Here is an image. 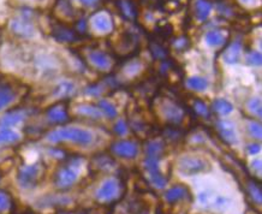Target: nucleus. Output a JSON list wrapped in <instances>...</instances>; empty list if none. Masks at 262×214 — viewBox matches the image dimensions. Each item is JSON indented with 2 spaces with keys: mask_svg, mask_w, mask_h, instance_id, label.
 I'll return each instance as SVG.
<instances>
[{
  "mask_svg": "<svg viewBox=\"0 0 262 214\" xmlns=\"http://www.w3.org/2000/svg\"><path fill=\"white\" fill-rule=\"evenodd\" d=\"M47 140L53 143L63 142V141H70V142L81 144V146H88V144H91L93 141V134L91 131L82 129V127L67 126L48 133Z\"/></svg>",
  "mask_w": 262,
  "mask_h": 214,
  "instance_id": "nucleus-1",
  "label": "nucleus"
},
{
  "mask_svg": "<svg viewBox=\"0 0 262 214\" xmlns=\"http://www.w3.org/2000/svg\"><path fill=\"white\" fill-rule=\"evenodd\" d=\"M82 163L81 157H72L60 165L54 174V184L59 189H69L77 182Z\"/></svg>",
  "mask_w": 262,
  "mask_h": 214,
  "instance_id": "nucleus-2",
  "label": "nucleus"
},
{
  "mask_svg": "<svg viewBox=\"0 0 262 214\" xmlns=\"http://www.w3.org/2000/svg\"><path fill=\"white\" fill-rule=\"evenodd\" d=\"M125 196V183L120 178H108L96 191L95 198L102 205H115Z\"/></svg>",
  "mask_w": 262,
  "mask_h": 214,
  "instance_id": "nucleus-3",
  "label": "nucleus"
},
{
  "mask_svg": "<svg viewBox=\"0 0 262 214\" xmlns=\"http://www.w3.org/2000/svg\"><path fill=\"white\" fill-rule=\"evenodd\" d=\"M45 172H46V168L41 161L30 165H23L19 167L17 179L23 189H33L42 181Z\"/></svg>",
  "mask_w": 262,
  "mask_h": 214,
  "instance_id": "nucleus-4",
  "label": "nucleus"
},
{
  "mask_svg": "<svg viewBox=\"0 0 262 214\" xmlns=\"http://www.w3.org/2000/svg\"><path fill=\"white\" fill-rule=\"evenodd\" d=\"M178 170L185 176L211 171V164L207 159L198 155H184L178 160Z\"/></svg>",
  "mask_w": 262,
  "mask_h": 214,
  "instance_id": "nucleus-5",
  "label": "nucleus"
},
{
  "mask_svg": "<svg viewBox=\"0 0 262 214\" xmlns=\"http://www.w3.org/2000/svg\"><path fill=\"white\" fill-rule=\"evenodd\" d=\"M160 157L146 155V159H144L143 161L144 168H146L148 177H149L150 184L155 186L157 189H164L168 182V178L165 177L163 172L160 171Z\"/></svg>",
  "mask_w": 262,
  "mask_h": 214,
  "instance_id": "nucleus-6",
  "label": "nucleus"
},
{
  "mask_svg": "<svg viewBox=\"0 0 262 214\" xmlns=\"http://www.w3.org/2000/svg\"><path fill=\"white\" fill-rule=\"evenodd\" d=\"M18 88L10 78L0 77V111L9 107L17 99Z\"/></svg>",
  "mask_w": 262,
  "mask_h": 214,
  "instance_id": "nucleus-7",
  "label": "nucleus"
},
{
  "mask_svg": "<svg viewBox=\"0 0 262 214\" xmlns=\"http://www.w3.org/2000/svg\"><path fill=\"white\" fill-rule=\"evenodd\" d=\"M199 201L203 207H206V208L216 209V210L226 209L231 203L229 199L225 198V196L216 194V192L213 190H206V191L200 192Z\"/></svg>",
  "mask_w": 262,
  "mask_h": 214,
  "instance_id": "nucleus-8",
  "label": "nucleus"
},
{
  "mask_svg": "<svg viewBox=\"0 0 262 214\" xmlns=\"http://www.w3.org/2000/svg\"><path fill=\"white\" fill-rule=\"evenodd\" d=\"M10 29L17 36L24 37V39H30L35 35V27L28 16H20L13 18L10 22Z\"/></svg>",
  "mask_w": 262,
  "mask_h": 214,
  "instance_id": "nucleus-9",
  "label": "nucleus"
},
{
  "mask_svg": "<svg viewBox=\"0 0 262 214\" xmlns=\"http://www.w3.org/2000/svg\"><path fill=\"white\" fill-rule=\"evenodd\" d=\"M161 110H163V115L170 125H179L184 120L185 113L177 101L166 100L161 103Z\"/></svg>",
  "mask_w": 262,
  "mask_h": 214,
  "instance_id": "nucleus-10",
  "label": "nucleus"
},
{
  "mask_svg": "<svg viewBox=\"0 0 262 214\" xmlns=\"http://www.w3.org/2000/svg\"><path fill=\"white\" fill-rule=\"evenodd\" d=\"M46 116L51 123L54 124H64L70 120L68 111V102L61 100L54 105L50 106L46 111Z\"/></svg>",
  "mask_w": 262,
  "mask_h": 214,
  "instance_id": "nucleus-11",
  "label": "nucleus"
},
{
  "mask_svg": "<svg viewBox=\"0 0 262 214\" xmlns=\"http://www.w3.org/2000/svg\"><path fill=\"white\" fill-rule=\"evenodd\" d=\"M150 205L147 200L140 196L127 199V201L123 205L122 214H149Z\"/></svg>",
  "mask_w": 262,
  "mask_h": 214,
  "instance_id": "nucleus-12",
  "label": "nucleus"
},
{
  "mask_svg": "<svg viewBox=\"0 0 262 214\" xmlns=\"http://www.w3.org/2000/svg\"><path fill=\"white\" fill-rule=\"evenodd\" d=\"M111 152L117 157L134 159L139 154V147L133 141H117V142L112 143Z\"/></svg>",
  "mask_w": 262,
  "mask_h": 214,
  "instance_id": "nucleus-13",
  "label": "nucleus"
},
{
  "mask_svg": "<svg viewBox=\"0 0 262 214\" xmlns=\"http://www.w3.org/2000/svg\"><path fill=\"white\" fill-rule=\"evenodd\" d=\"M92 28L100 34L110 33L113 29V20L106 12H96L91 18Z\"/></svg>",
  "mask_w": 262,
  "mask_h": 214,
  "instance_id": "nucleus-14",
  "label": "nucleus"
},
{
  "mask_svg": "<svg viewBox=\"0 0 262 214\" xmlns=\"http://www.w3.org/2000/svg\"><path fill=\"white\" fill-rule=\"evenodd\" d=\"M88 60L98 70L108 71L112 68V59L105 52L94 50L88 53Z\"/></svg>",
  "mask_w": 262,
  "mask_h": 214,
  "instance_id": "nucleus-15",
  "label": "nucleus"
},
{
  "mask_svg": "<svg viewBox=\"0 0 262 214\" xmlns=\"http://www.w3.org/2000/svg\"><path fill=\"white\" fill-rule=\"evenodd\" d=\"M91 165L95 171L105 172V171H111L112 168H115L116 161L110 154L100 153L93 157Z\"/></svg>",
  "mask_w": 262,
  "mask_h": 214,
  "instance_id": "nucleus-16",
  "label": "nucleus"
},
{
  "mask_svg": "<svg viewBox=\"0 0 262 214\" xmlns=\"http://www.w3.org/2000/svg\"><path fill=\"white\" fill-rule=\"evenodd\" d=\"M165 199H166L167 202L174 203L178 201H182V200H191V194L190 190L184 185H174L172 188L168 189V190L165 192Z\"/></svg>",
  "mask_w": 262,
  "mask_h": 214,
  "instance_id": "nucleus-17",
  "label": "nucleus"
},
{
  "mask_svg": "<svg viewBox=\"0 0 262 214\" xmlns=\"http://www.w3.org/2000/svg\"><path fill=\"white\" fill-rule=\"evenodd\" d=\"M242 42H241V41H234V42L231 44L230 46L224 51L223 60L225 61L226 64L230 65L238 63L241 59V54H242Z\"/></svg>",
  "mask_w": 262,
  "mask_h": 214,
  "instance_id": "nucleus-18",
  "label": "nucleus"
},
{
  "mask_svg": "<svg viewBox=\"0 0 262 214\" xmlns=\"http://www.w3.org/2000/svg\"><path fill=\"white\" fill-rule=\"evenodd\" d=\"M216 126H218L220 136L223 137V140L225 141L226 143L233 144L237 142L236 129H234L232 123L229 122V120H220V122L216 124Z\"/></svg>",
  "mask_w": 262,
  "mask_h": 214,
  "instance_id": "nucleus-19",
  "label": "nucleus"
},
{
  "mask_svg": "<svg viewBox=\"0 0 262 214\" xmlns=\"http://www.w3.org/2000/svg\"><path fill=\"white\" fill-rule=\"evenodd\" d=\"M226 40H227L226 33L220 29L209 30V32H207L205 35L206 44L208 45L209 47H213V48H219L224 46L226 42Z\"/></svg>",
  "mask_w": 262,
  "mask_h": 214,
  "instance_id": "nucleus-20",
  "label": "nucleus"
},
{
  "mask_svg": "<svg viewBox=\"0 0 262 214\" xmlns=\"http://www.w3.org/2000/svg\"><path fill=\"white\" fill-rule=\"evenodd\" d=\"M24 118H26V112H24L23 110H12V111L6 113V115L0 119V126H2L3 129H6V127L10 126H15L17 124L22 122Z\"/></svg>",
  "mask_w": 262,
  "mask_h": 214,
  "instance_id": "nucleus-21",
  "label": "nucleus"
},
{
  "mask_svg": "<svg viewBox=\"0 0 262 214\" xmlns=\"http://www.w3.org/2000/svg\"><path fill=\"white\" fill-rule=\"evenodd\" d=\"M71 201L70 198L64 195H47L40 200L41 207H61L69 205Z\"/></svg>",
  "mask_w": 262,
  "mask_h": 214,
  "instance_id": "nucleus-22",
  "label": "nucleus"
},
{
  "mask_svg": "<svg viewBox=\"0 0 262 214\" xmlns=\"http://www.w3.org/2000/svg\"><path fill=\"white\" fill-rule=\"evenodd\" d=\"M212 12V4L208 0H195V16L200 22H205Z\"/></svg>",
  "mask_w": 262,
  "mask_h": 214,
  "instance_id": "nucleus-23",
  "label": "nucleus"
},
{
  "mask_svg": "<svg viewBox=\"0 0 262 214\" xmlns=\"http://www.w3.org/2000/svg\"><path fill=\"white\" fill-rule=\"evenodd\" d=\"M53 36L60 42H74L76 41V34L74 30L63 26H57L53 28Z\"/></svg>",
  "mask_w": 262,
  "mask_h": 214,
  "instance_id": "nucleus-24",
  "label": "nucleus"
},
{
  "mask_svg": "<svg viewBox=\"0 0 262 214\" xmlns=\"http://www.w3.org/2000/svg\"><path fill=\"white\" fill-rule=\"evenodd\" d=\"M165 152V143L160 140L148 141L146 146V155H153V157L163 158Z\"/></svg>",
  "mask_w": 262,
  "mask_h": 214,
  "instance_id": "nucleus-25",
  "label": "nucleus"
},
{
  "mask_svg": "<svg viewBox=\"0 0 262 214\" xmlns=\"http://www.w3.org/2000/svg\"><path fill=\"white\" fill-rule=\"evenodd\" d=\"M213 111H214L216 115L227 116L233 111V106L232 103L229 102L225 99H216L214 100V102H213Z\"/></svg>",
  "mask_w": 262,
  "mask_h": 214,
  "instance_id": "nucleus-26",
  "label": "nucleus"
},
{
  "mask_svg": "<svg viewBox=\"0 0 262 214\" xmlns=\"http://www.w3.org/2000/svg\"><path fill=\"white\" fill-rule=\"evenodd\" d=\"M13 200L9 192L0 190V214H9L13 210Z\"/></svg>",
  "mask_w": 262,
  "mask_h": 214,
  "instance_id": "nucleus-27",
  "label": "nucleus"
},
{
  "mask_svg": "<svg viewBox=\"0 0 262 214\" xmlns=\"http://www.w3.org/2000/svg\"><path fill=\"white\" fill-rule=\"evenodd\" d=\"M75 92V85L71 83V82L64 81L59 83L54 89V95L58 96V98H67V96H70L72 93Z\"/></svg>",
  "mask_w": 262,
  "mask_h": 214,
  "instance_id": "nucleus-28",
  "label": "nucleus"
},
{
  "mask_svg": "<svg viewBox=\"0 0 262 214\" xmlns=\"http://www.w3.org/2000/svg\"><path fill=\"white\" fill-rule=\"evenodd\" d=\"M77 113L81 116L88 117V118H94V119L101 118V112H100V110L98 109V107H94L91 105L78 106Z\"/></svg>",
  "mask_w": 262,
  "mask_h": 214,
  "instance_id": "nucleus-29",
  "label": "nucleus"
},
{
  "mask_svg": "<svg viewBox=\"0 0 262 214\" xmlns=\"http://www.w3.org/2000/svg\"><path fill=\"white\" fill-rule=\"evenodd\" d=\"M99 110H101L103 115H106L108 118H116L117 115H118V111H117L116 106L113 105L111 101L106 99H101L99 101Z\"/></svg>",
  "mask_w": 262,
  "mask_h": 214,
  "instance_id": "nucleus-30",
  "label": "nucleus"
},
{
  "mask_svg": "<svg viewBox=\"0 0 262 214\" xmlns=\"http://www.w3.org/2000/svg\"><path fill=\"white\" fill-rule=\"evenodd\" d=\"M187 83L189 85V88H191L192 91H196V92H203L207 87H208V82H207V79L203 77H199V76L190 77L188 79Z\"/></svg>",
  "mask_w": 262,
  "mask_h": 214,
  "instance_id": "nucleus-31",
  "label": "nucleus"
},
{
  "mask_svg": "<svg viewBox=\"0 0 262 214\" xmlns=\"http://www.w3.org/2000/svg\"><path fill=\"white\" fill-rule=\"evenodd\" d=\"M19 140V135L9 127L0 130V143H15Z\"/></svg>",
  "mask_w": 262,
  "mask_h": 214,
  "instance_id": "nucleus-32",
  "label": "nucleus"
},
{
  "mask_svg": "<svg viewBox=\"0 0 262 214\" xmlns=\"http://www.w3.org/2000/svg\"><path fill=\"white\" fill-rule=\"evenodd\" d=\"M118 8L120 9V11L126 18L129 19H134L136 17V11L134 5L131 4L129 0H119L118 2Z\"/></svg>",
  "mask_w": 262,
  "mask_h": 214,
  "instance_id": "nucleus-33",
  "label": "nucleus"
},
{
  "mask_svg": "<svg viewBox=\"0 0 262 214\" xmlns=\"http://www.w3.org/2000/svg\"><path fill=\"white\" fill-rule=\"evenodd\" d=\"M248 189H249V192H250L251 198H253L254 201L256 202L257 205H260L261 198H262L260 183H255L254 181H250L249 183H248Z\"/></svg>",
  "mask_w": 262,
  "mask_h": 214,
  "instance_id": "nucleus-34",
  "label": "nucleus"
},
{
  "mask_svg": "<svg viewBox=\"0 0 262 214\" xmlns=\"http://www.w3.org/2000/svg\"><path fill=\"white\" fill-rule=\"evenodd\" d=\"M248 110L253 113L254 116H256L257 118H261V100L257 98H253L248 101Z\"/></svg>",
  "mask_w": 262,
  "mask_h": 214,
  "instance_id": "nucleus-35",
  "label": "nucleus"
},
{
  "mask_svg": "<svg viewBox=\"0 0 262 214\" xmlns=\"http://www.w3.org/2000/svg\"><path fill=\"white\" fill-rule=\"evenodd\" d=\"M246 60L248 64L251 65V67H260L261 65V53L256 51H251L247 54Z\"/></svg>",
  "mask_w": 262,
  "mask_h": 214,
  "instance_id": "nucleus-36",
  "label": "nucleus"
},
{
  "mask_svg": "<svg viewBox=\"0 0 262 214\" xmlns=\"http://www.w3.org/2000/svg\"><path fill=\"white\" fill-rule=\"evenodd\" d=\"M150 51H151V54H153V57L157 58V59H160V60L166 59L167 52L165 51L164 48L160 46V45H158V44L151 45Z\"/></svg>",
  "mask_w": 262,
  "mask_h": 214,
  "instance_id": "nucleus-37",
  "label": "nucleus"
},
{
  "mask_svg": "<svg viewBox=\"0 0 262 214\" xmlns=\"http://www.w3.org/2000/svg\"><path fill=\"white\" fill-rule=\"evenodd\" d=\"M194 110L199 116H201V117H208L209 116V111H208V109H207L206 103L202 102L201 100H199V99L195 100Z\"/></svg>",
  "mask_w": 262,
  "mask_h": 214,
  "instance_id": "nucleus-38",
  "label": "nucleus"
},
{
  "mask_svg": "<svg viewBox=\"0 0 262 214\" xmlns=\"http://www.w3.org/2000/svg\"><path fill=\"white\" fill-rule=\"evenodd\" d=\"M127 130H129V127H127V124L124 122V120H118V122L116 123L115 133L117 134V135H119V136L126 135Z\"/></svg>",
  "mask_w": 262,
  "mask_h": 214,
  "instance_id": "nucleus-39",
  "label": "nucleus"
},
{
  "mask_svg": "<svg viewBox=\"0 0 262 214\" xmlns=\"http://www.w3.org/2000/svg\"><path fill=\"white\" fill-rule=\"evenodd\" d=\"M248 129H249V133L250 135L253 137H256L257 140L261 139V125L260 124H256V123H250L249 125H248Z\"/></svg>",
  "mask_w": 262,
  "mask_h": 214,
  "instance_id": "nucleus-40",
  "label": "nucleus"
},
{
  "mask_svg": "<svg viewBox=\"0 0 262 214\" xmlns=\"http://www.w3.org/2000/svg\"><path fill=\"white\" fill-rule=\"evenodd\" d=\"M173 46L178 51H185L189 47V39L188 37H179L173 42Z\"/></svg>",
  "mask_w": 262,
  "mask_h": 214,
  "instance_id": "nucleus-41",
  "label": "nucleus"
},
{
  "mask_svg": "<svg viewBox=\"0 0 262 214\" xmlns=\"http://www.w3.org/2000/svg\"><path fill=\"white\" fill-rule=\"evenodd\" d=\"M260 151H261L260 144H250V146H248V152H249V154L251 155L260 153Z\"/></svg>",
  "mask_w": 262,
  "mask_h": 214,
  "instance_id": "nucleus-42",
  "label": "nucleus"
},
{
  "mask_svg": "<svg viewBox=\"0 0 262 214\" xmlns=\"http://www.w3.org/2000/svg\"><path fill=\"white\" fill-rule=\"evenodd\" d=\"M96 2H98V0H81L82 4L87 5V6L93 5V4H94V3H96Z\"/></svg>",
  "mask_w": 262,
  "mask_h": 214,
  "instance_id": "nucleus-43",
  "label": "nucleus"
},
{
  "mask_svg": "<svg viewBox=\"0 0 262 214\" xmlns=\"http://www.w3.org/2000/svg\"><path fill=\"white\" fill-rule=\"evenodd\" d=\"M239 3H242L244 5H250V4H255V2L256 0H238Z\"/></svg>",
  "mask_w": 262,
  "mask_h": 214,
  "instance_id": "nucleus-44",
  "label": "nucleus"
},
{
  "mask_svg": "<svg viewBox=\"0 0 262 214\" xmlns=\"http://www.w3.org/2000/svg\"><path fill=\"white\" fill-rule=\"evenodd\" d=\"M0 178H2V175H0Z\"/></svg>",
  "mask_w": 262,
  "mask_h": 214,
  "instance_id": "nucleus-45",
  "label": "nucleus"
}]
</instances>
